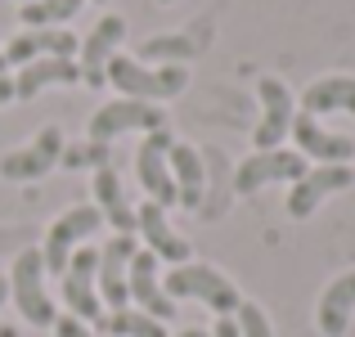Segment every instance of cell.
Segmentation results:
<instances>
[{
    "label": "cell",
    "mask_w": 355,
    "mask_h": 337,
    "mask_svg": "<svg viewBox=\"0 0 355 337\" xmlns=\"http://www.w3.org/2000/svg\"><path fill=\"white\" fill-rule=\"evenodd\" d=\"M171 130H148L144 144L135 148V175L139 184H144L148 202H157V207H171L175 202V180H171V166H166V153H171Z\"/></svg>",
    "instance_id": "obj_6"
},
{
    "label": "cell",
    "mask_w": 355,
    "mask_h": 337,
    "mask_svg": "<svg viewBox=\"0 0 355 337\" xmlns=\"http://www.w3.org/2000/svg\"><path fill=\"white\" fill-rule=\"evenodd\" d=\"M108 86H117L126 99H144V104H157V99H175L184 86H189V72L180 63L171 68H148V63L130 59V54H113L104 68Z\"/></svg>",
    "instance_id": "obj_1"
},
{
    "label": "cell",
    "mask_w": 355,
    "mask_h": 337,
    "mask_svg": "<svg viewBox=\"0 0 355 337\" xmlns=\"http://www.w3.org/2000/svg\"><path fill=\"white\" fill-rule=\"evenodd\" d=\"M81 50V41L68 27H27L5 45V63H36V59H72Z\"/></svg>",
    "instance_id": "obj_13"
},
{
    "label": "cell",
    "mask_w": 355,
    "mask_h": 337,
    "mask_svg": "<svg viewBox=\"0 0 355 337\" xmlns=\"http://www.w3.org/2000/svg\"><path fill=\"white\" fill-rule=\"evenodd\" d=\"M59 157H63V130L45 126L32 144H23V148L0 157V175H5V180H41V175H50L54 166H59Z\"/></svg>",
    "instance_id": "obj_8"
},
{
    "label": "cell",
    "mask_w": 355,
    "mask_h": 337,
    "mask_svg": "<svg viewBox=\"0 0 355 337\" xmlns=\"http://www.w3.org/2000/svg\"><path fill=\"white\" fill-rule=\"evenodd\" d=\"M121 36H126V18H117V14H108V18H99V27L81 41V81L86 86H108V77H104V68H108V59L117 54V45H121Z\"/></svg>",
    "instance_id": "obj_14"
},
{
    "label": "cell",
    "mask_w": 355,
    "mask_h": 337,
    "mask_svg": "<svg viewBox=\"0 0 355 337\" xmlns=\"http://www.w3.org/2000/svg\"><path fill=\"white\" fill-rule=\"evenodd\" d=\"M54 337H99V333H90V324H81L77 315H63V320H54Z\"/></svg>",
    "instance_id": "obj_28"
},
{
    "label": "cell",
    "mask_w": 355,
    "mask_h": 337,
    "mask_svg": "<svg viewBox=\"0 0 355 337\" xmlns=\"http://www.w3.org/2000/svg\"><path fill=\"white\" fill-rule=\"evenodd\" d=\"M18 5H27V0H18Z\"/></svg>",
    "instance_id": "obj_35"
},
{
    "label": "cell",
    "mask_w": 355,
    "mask_h": 337,
    "mask_svg": "<svg viewBox=\"0 0 355 337\" xmlns=\"http://www.w3.org/2000/svg\"><path fill=\"white\" fill-rule=\"evenodd\" d=\"M108 144H99V139H86V144H63V171H81V166H108Z\"/></svg>",
    "instance_id": "obj_26"
},
{
    "label": "cell",
    "mask_w": 355,
    "mask_h": 337,
    "mask_svg": "<svg viewBox=\"0 0 355 337\" xmlns=\"http://www.w3.org/2000/svg\"><path fill=\"white\" fill-rule=\"evenodd\" d=\"M95 207H99V216L113 225L117 234L135 230V207L126 202V189H121L113 166H99V171H95Z\"/></svg>",
    "instance_id": "obj_22"
},
{
    "label": "cell",
    "mask_w": 355,
    "mask_h": 337,
    "mask_svg": "<svg viewBox=\"0 0 355 337\" xmlns=\"http://www.w3.org/2000/svg\"><path fill=\"white\" fill-rule=\"evenodd\" d=\"M130 297L144 315H153L157 324H166L175 315V302L166 297V288L157 284V257L153 252H135L130 257Z\"/></svg>",
    "instance_id": "obj_16"
},
{
    "label": "cell",
    "mask_w": 355,
    "mask_h": 337,
    "mask_svg": "<svg viewBox=\"0 0 355 337\" xmlns=\"http://www.w3.org/2000/svg\"><path fill=\"white\" fill-rule=\"evenodd\" d=\"M135 230L148 239V252H153L157 261H171V266H184V261H189V243L166 225V211L157 207V202H144V207L135 211Z\"/></svg>",
    "instance_id": "obj_17"
},
{
    "label": "cell",
    "mask_w": 355,
    "mask_h": 337,
    "mask_svg": "<svg viewBox=\"0 0 355 337\" xmlns=\"http://www.w3.org/2000/svg\"><path fill=\"white\" fill-rule=\"evenodd\" d=\"M207 337H239V320H234V315H220L216 329H211Z\"/></svg>",
    "instance_id": "obj_29"
},
{
    "label": "cell",
    "mask_w": 355,
    "mask_h": 337,
    "mask_svg": "<svg viewBox=\"0 0 355 337\" xmlns=\"http://www.w3.org/2000/svg\"><path fill=\"white\" fill-rule=\"evenodd\" d=\"M99 5H104V0H99Z\"/></svg>",
    "instance_id": "obj_36"
},
{
    "label": "cell",
    "mask_w": 355,
    "mask_h": 337,
    "mask_svg": "<svg viewBox=\"0 0 355 337\" xmlns=\"http://www.w3.org/2000/svg\"><path fill=\"white\" fill-rule=\"evenodd\" d=\"M351 315H355V270H351V275H338L329 288H324L315 320H320L324 337H342L351 329Z\"/></svg>",
    "instance_id": "obj_20"
},
{
    "label": "cell",
    "mask_w": 355,
    "mask_h": 337,
    "mask_svg": "<svg viewBox=\"0 0 355 337\" xmlns=\"http://www.w3.org/2000/svg\"><path fill=\"white\" fill-rule=\"evenodd\" d=\"M202 45H207V27L198 23V27H189V32H175V36H148V41L139 45L135 59H139V63H162V68L180 63V68H184V59H198Z\"/></svg>",
    "instance_id": "obj_19"
},
{
    "label": "cell",
    "mask_w": 355,
    "mask_h": 337,
    "mask_svg": "<svg viewBox=\"0 0 355 337\" xmlns=\"http://www.w3.org/2000/svg\"><path fill=\"white\" fill-rule=\"evenodd\" d=\"M166 297H193V302H202V306H211L216 315H234L239 306H243V297H239V288L230 284L220 270H211V266H193V261H184V266H175L171 275H166Z\"/></svg>",
    "instance_id": "obj_3"
},
{
    "label": "cell",
    "mask_w": 355,
    "mask_h": 337,
    "mask_svg": "<svg viewBox=\"0 0 355 337\" xmlns=\"http://www.w3.org/2000/svg\"><path fill=\"white\" fill-rule=\"evenodd\" d=\"M5 68H9V63H5V50H0V77H5Z\"/></svg>",
    "instance_id": "obj_33"
},
{
    "label": "cell",
    "mask_w": 355,
    "mask_h": 337,
    "mask_svg": "<svg viewBox=\"0 0 355 337\" xmlns=\"http://www.w3.org/2000/svg\"><path fill=\"white\" fill-rule=\"evenodd\" d=\"M99 337H166V324L144 311H113L99 320Z\"/></svg>",
    "instance_id": "obj_24"
},
{
    "label": "cell",
    "mask_w": 355,
    "mask_h": 337,
    "mask_svg": "<svg viewBox=\"0 0 355 337\" xmlns=\"http://www.w3.org/2000/svg\"><path fill=\"white\" fill-rule=\"evenodd\" d=\"M5 297H9V279H0V306H5Z\"/></svg>",
    "instance_id": "obj_32"
},
{
    "label": "cell",
    "mask_w": 355,
    "mask_h": 337,
    "mask_svg": "<svg viewBox=\"0 0 355 337\" xmlns=\"http://www.w3.org/2000/svg\"><path fill=\"white\" fill-rule=\"evenodd\" d=\"M293 135H297V153H302V157L311 153L315 162H324V166H338V162H351V157H355L351 135H333V130H324L311 112H297V117H293Z\"/></svg>",
    "instance_id": "obj_15"
},
{
    "label": "cell",
    "mask_w": 355,
    "mask_h": 337,
    "mask_svg": "<svg viewBox=\"0 0 355 337\" xmlns=\"http://www.w3.org/2000/svg\"><path fill=\"white\" fill-rule=\"evenodd\" d=\"M306 175V157L302 153H293V148H266V153H252L248 162L239 166V175H234V189L239 193H257L261 184H270V180H302Z\"/></svg>",
    "instance_id": "obj_12"
},
{
    "label": "cell",
    "mask_w": 355,
    "mask_h": 337,
    "mask_svg": "<svg viewBox=\"0 0 355 337\" xmlns=\"http://www.w3.org/2000/svg\"><path fill=\"white\" fill-rule=\"evenodd\" d=\"M126 130H166V112L144 99H113L90 117V139H99V144L126 135Z\"/></svg>",
    "instance_id": "obj_7"
},
{
    "label": "cell",
    "mask_w": 355,
    "mask_h": 337,
    "mask_svg": "<svg viewBox=\"0 0 355 337\" xmlns=\"http://www.w3.org/2000/svg\"><path fill=\"white\" fill-rule=\"evenodd\" d=\"M9 99H14V81H9V77H0V108H5Z\"/></svg>",
    "instance_id": "obj_30"
},
{
    "label": "cell",
    "mask_w": 355,
    "mask_h": 337,
    "mask_svg": "<svg viewBox=\"0 0 355 337\" xmlns=\"http://www.w3.org/2000/svg\"><path fill=\"white\" fill-rule=\"evenodd\" d=\"M234 320H239V337H275V329H270V315L261 311L257 302H243L239 311H234Z\"/></svg>",
    "instance_id": "obj_27"
},
{
    "label": "cell",
    "mask_w": 355,
    "mask_h": 337,
    "mask_svg": "<svg viewBox=\"0 0 355 337\" xmlns=\"http://www.w3.org/2000/svg\"><path fill=\"white\" fill-rule=\"evenodd\" d=\"M9 297H14V306L23 311L27 324H36V329H54L59 311H54L50 293H45V257H41V248L18 252L14 275H9Z\"/></svg>",
    "instance_id": "obj_2"
},
{
    "label": "cell",
    "mask_w": 355,
    "mask_h": 337,
    "mask_svg": "<svg viewBox=\"0 0 355 337\" xmlns=\"http://www.w3.org/2000/svg\"><path fill=\"white\" fill-rule=\"evenodd\" d=\"M175 337H207L202 329H184V333H175Z\"/></svg>",
    "instance_id": "obj_31"
},
{
    "label": "cell",
    "mask_w": 355,
    "mask_h": 337,
    "mask_svg": "<svg viewBox=\"0 0 355 337\" xmlns=\"http://www.w3.org/2000/svg\"><path fill=\"white\" fill-rule=\"evenodd\" d=\"M86 0H27L18 14H23L27 27H54V23H68Z\"/></svg>",
    "instance_id": "obj_25"
},
{
    "label": "cell",
    "mask_w": 355,
    "mask_h": 337,
    "mask_svg": "<svg viewBox=\"0 0 355 337\" xmlns=\"http://www.w3.org/2000/svg\"><path fill=\"white\" fill-rule=\"evenodd\" d=\"M72 81H81L77 59H36L23 63V72L14 77V99H36L45 86H72Z\"/></svg>",
    "instance_id": "obj_18"
},
{
    "label": "cell",
    "mask_w": 355,
    "mask_h": 337,
    "mask_svg": "<svg viewBox=\"0 0 355 337\" xmlns=\"http://www.w3.org/2000/svg\"><path fill=\"white\" fill-rule=\"evenodd\" d=\"M351 184H355V171H351L347 162H338V166H315V171H306L302 180L293 184V193H288V216H297V221L315 216V207H320L324 198L351 189Z\"/></svg>",
    "instance_id": "obj_10"
},
{
    "label": "cell",
    "mask_w": 355,
    "mask_h": 337,
    "mask_svg": "<svg viewBox=\"0 0 355 337\" xmlns=\"http://www.w3.org/2000/svg\"><path fill=\"white\" fill-rule=\"evenodd\" d=\"M257 95H261V126L252 130V139H257V153H266V148H279V139L293 130V95H288V86L279 77H261L257 81Z\"/></svg>",
    "instance_id": "obj_11"
},
{
    "label": "cell",
    "mask_w": 355,
    "mask_h": 337,
    "mask_svg": "<svg viewBox=\"0 0 355 337\" xmlns=\"http://www.w3.org/2000/svg\"><path fill=\"white\" fill-rule=\"evenodd\" d=\"M99 252L95 248H77L68 261V270H63V302H68V311L77 315L81 324H99L104 315H99Z\"/></svg>",
    "instance_id": "obj_5"
},
{
    "label": "cell",
    "mask_w": 355,
    "mask_h": 337,
    "mask_svg": "<svg viewBox=\"0 0 355 337\" xmlns=\"http://www.w3.org/2000/svg\"><path fill=\"white\" fill-rule=\"evenodd\" d=\"M302 112L320 117V112H351L355 117V77H320L306 86Z\"/></svg>",
    "instance_id": "obj_23"
},
{
    "label": "cell",
    "mask_w": 355,
    "mask_h": 337,
    "mask_svg": "<svg viewBox=\"0 0 355 337\" xmlns=\"http://www.w3.org/2000/svg\"><path fill=\"white\" fill-rule=\"evenodd\" d=\"M130 257H135V239L117 234L99 248V302H108L113 311H126L130 302Z\"/></svg>",
    "instance_id": "obj_9"
},
{
    "label": "cell",
    "mask_w": 355,
    "mask_h": 337,
    "mask_svg": "<svg viewBox=\"0 0 355 337\" xmlns=\"http://www.w3.org/2000/svg\"><path fill=\"white\" fill-rule=\"evenodd\" d=\"M99 225H104L99 207H72V211H63V216L50 225V234H45V248H41L45 275L63 279V270H68V261H72V252H77V243L90 239Z\"/></svg>",
    "instance_id": "obj_4"
},
{
    "label": "cell",
    "mask_w": 355,
    "mask_h": 337,
    "mask_svg": "<svg viewBox=\"0 0 355 337\" xmlns=\"http://www.w3.org/2000/svg\"><path fill=\"white\" fill-rule=\"evenodd\" d=\"M166 166H171V180H175V202H180V207H202V184H207V171H202L198 148L171 144Z\"/></svg>",
    "instance_id": "obj_21"
},
{
    "label": "cell",
    "mask_w": 355,
    "mask_h": 337,
    "mask_svg": "<svg viewBox=\"0 0 355 337\" xmlns=\"http://www.w3.org/2000/svg\"><path fill=\"white\" fill-rule=\"evenodd\" d=\"M157 5H171V0H157Z\"/></svg>",
    "instance_id": "obj_34"
}]
</instances>
